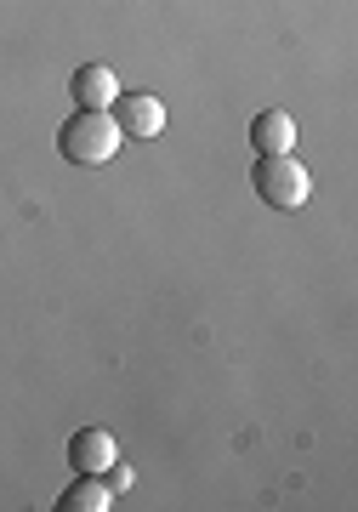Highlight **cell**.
I'll use <instances>...</instances> for the list:
<instances>
[{
  "mask_svg": "<svg viewBox=\"0 0 358 512\" xmlns=\"http://www.w3.org/2000/svg\"><path fill=\"white\" fill-rule=\"evenodd\" d=\"M69 461H74V473H108L120 461V444H114L108 427H80L69 439Z\"/></svg>",
  "mask_w": 358,
  "mask_h": 512,
  "instance_id": "obj_4",
  "label": "cell"
},
{
  "mask_svg": "<svg viewBox=\"0 0 358 512\" xmlns=\"http://www.w3.org/2000/svg\"><path fill=\"white\" fill-rule=\"evenodd\" d=\"M251 183L262 194V205H273V211H302L307 194H313V177H307V165L296 154H262Z\"/></svg>",
  "mask_w": 358,
  "mask_h": 512,
  "instance_id": "obj_2",
  "label": "cell"
},
{
  "mask_svg": "<svg viewBox=\"0 0 358 512\" xmlns=\"http://www.w3.org/2000/svg\"><path fill=\"white\" fill-rule=\"evenodd\" d=\"M103 478H108V490H126V484H131V467H126V461H114Z\"/></svg>",
  "mask_w": 358,
  "mask_h": 512,
  "instance_id": "obj_8",
  "label": "cell"
},
{
  "mask_svg": "<svg viewBox=\"0 0 358 512\" xmlns=\"http://www.w3.org/2000/svg\"><path fill=\"white\" fill-rule=\"evenodd\" d=\"M120 126H114V114L108 109H80L63 120V131H57V148H63V160L69 165H86V171H97V165H108L114 154H120Z\"/></svg>",
  "mask_w": 358,
  "mask_h": 512,
  "instance_id": "obj_1",
  "label": "cell"
},
{
  "mask_svg": "<svg viewBox=\"0 0 358 512\" xmlns=\"http://www.w3.org/2000/svg\"><path fill=\"white\" fill-rule=\"evenodd\" d=\"M108 114H114V126H120L126 143H154V137H165V120H171L154 92H120L108 103Z\"/></svg>",
  "mask_w": 358,
  "mask_h": 512,
  "instance_id": "obj_3",
  "label": "cell"
},
{
  "mask_svg": "<svg viewBox=\"0 0 358 512\" xmlns=\"http://www.w3.org/2000/svg\"><path fill=\"white\" fill-rule=\"evenodd\" d=\"M251 143H256V154H290L296 148V120L285 109H262L251 120Z\"/></svg>",
  "mask_w": 358,
  "mask_h": 512,
  "instance_id": "obj_6",
  "label": "cell"
},
{
  "mask_svg": "<svg viewBox=\"0 0 358 512\" xmlns=\"http://www.w3.org/2000/svg\"><path fill=\"white\" fill-rule=\"evenodd\" d=\"M57 507H63V512H108V507H114V490H108L103 473H80L69 490L57 495Z\"/></svg>",
  "mask_w": 358,
  "mask_h": 512,
  "instance_id": "obj_7",
  "label": "cell"
},
{
  "mask_svg": "<svg viewBox=\"0 0 358 512\" xmlns=\"http://www.w3.org/2000/svg\"><path fill=\"white\" fill-rule=\"evenodd\" d=\"M69 92L80 109H108L114 97H120V74L108 69V63H86V69H74Z\"/></svg>",
  "mask_w": 358,
  "mask_h": 512,
  "instance_id": "obj_5",
  "label": "cell"
}]
</instances>
